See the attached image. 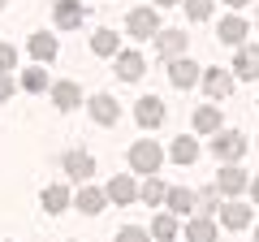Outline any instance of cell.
I'll return each mask as SVG.
<instances>
[{"label":"cell","instance_id":"cell-27","mask_svg":"<svg viewBox=\"0 0 259 242\" xmlns=\"http://www.w3.org/2000/svg\"><path fill=\"white\" fill-rule=\"evenodd\" d=\"M164 195H168V190H164V182H160V177H151L147 186H139V199H143V204H151V208L164 204Z\"/></svg>","mask_w":259,"mask_h":242},{"label":"cell","instance_id":"cell-38","mask_svg":"<svg viewBox=\"0 0 259 242\" xmlns=\"http://www.w3.org/2000/svg\"><path fill=\"white\" fill-rule=\"evenodd\" d=\"M0 9H5V0H0Z\"/></svg>","mask_w":259,"mask_h":242},{"label":"cell","instance_id":"cell-39","mask_svg":"<svg viewBox=\"0 0 259 242\" xmlns=\"http://www.w3.org/2000/svg\"><path fill=\"white\" fill-rule=\"evenodd\" d=\"M255 104H259V100H255Z\"/></svg>","mask_w":259,"mask_h":242},{"label":"cell","instance_id":"cell-22","mask_svg":"<svg viewBox=\"0 0 259 242\" xmlns=\"http://www.w3.org/2000/svg\"><path fill=\"white\" fill-rule=\"evenodd\" d=\"M221 225H225V229H233V233L246 229V225H250V208H242V204H225V208H221Z\"/></svg>","mask_w":259,"mask_h":242},{"label":"cell","instance_id":"cell-10","mask_svg":"<svg viewBox=\"0 0 259 242\" xmlns=\"http://www.w3.org/2000/svg\"><path fill=\"white\" fill-rule=\"evenodd\" d=\"M199 83H203V91L212 95V100H225V95L233 91V74H229V69H203Z\"/></svg>","mask_w":259,"mask_h":242},{"label":"cell","instance_id":"cell-14","mask_svg":"<svg viewBox=\"0 0 259 242\" xmlns=\"http://www.w3.org/2000/svg\"><path fill=\"white\" fill-rule=\"evenodd\" d=\"M91 121H100V126H117V121H121V104L112 100V95H95V100H91Z\"/></svg>","mask_w":259,"mask_h":242},{"label":"cell","instance_id":"cell-25","mask_svg":"<svg viewBox=\"0 0 259 242\" xmlns=\"http://www.w3.org/2000/svg\"><path fill=\"white\" fill-rule=\"evenodd\" d=\"M147 233H151L156 242H173V238H177V216H173V212H160L156 221H151Z\"/></svg>","mask_w":259,"mask_h":242},{"label":"cell","instance_id":"cell-29","mask_svg":"<svg viewBox=\"0 0 259 242\" xmlns=\"http://www.w3.org/2000/svg\"><path fill=\"white\" fill-rule=\"evenodd\" d=\"M216 199H221V190H216V186H207V190H199V195H194V208H199V212H212V208H216Z\"/></svg>","mask_w":259,"mask_h":242},{"label":"cell","instance_id":"cell-21","mask_svg":"<svg viewBox=\"0 0 259 242\" xmlns=\"http://www.w3.org/2000/svg\"><path fill=\"white\" fill-rule=\"evenodd\" d=\"M91 52L95 56H117L121 52V35L117 30H95L91 35Z\"/></svg>","mask_w":259,"mask_h":242},{"label":"cell","instance_id":"cell-20","mask_svg":"<svg viewBox=\"0 0 259 242\" xmlns=\"http://www.w3.org/2000/svg\"><path fill=\"white\" fill-rule=\"evenodd\" d=\"M186 242H216V225H212V216H194L190 225H186Z\"/></svg>","mask_w":259,"mask_h":242},{"label":"cell","instance_id":"cell-18","mask_svg":"<svg viewBox=\"0 0 259 242\" xmlns=\"http://www.w3.org/2000/svg\"><path fill=\"white\" fill-rule=\"evenodd\" d=\"M26 48H30V56H35V61H52L56 56V35H48V30H39V35H30L26 39Z\"/></svg>","mask_w":259,"mask_h":242},{"label":"cell","instance_id":"cell-13","mask_svg":"<svg viewBox=\"0 0 259 242\" xmlns=\"http://www.w3.org/2000/svg\"><path fill=\"white\" fill-rule=\"evenodd\" d=\"M246 18H238V13H233V18H225L221 26H216V35H221V44H229V48H242L246 44Z\"/></svg>","mask_w":259,"mask_h":242},{"label":"cell","instance_id":"cell-1","mask_svg":"<svg viewBox=\"0 0 259 242\" xmlns=\"http://www.w3.org/2000/svg\"><path fill=\"white\" fill-rule=\"evenodd\" d=\"M160 165H164V147L156 139H139L130 147V169L134 173H160Z\"/></svg>","mask_w":259,"mask_h":242},{"label":"cell","instance_id":"cell-11","mask_svg":"<svg viewBox=\"0 0 259 242\" xmlns=\"http://www.w3.org/2000/svg\"><path fill=\"white\" fill-rule=\"evenodd\" d=\"M74 204H78V212H87V216H100L104 208H108V190H100V186H82L74 195Z\"/></svg>","mask_w":259,"mask_h":242},{"label":"cell","instance_id":"cell-4","mask_svg":"<svg viewBox=\"0 0 259 242\" xmlns=\"http://www.w3.org/2000/svg\"><path fill=\"white\" fill-rule=\"evenodd\" d=\"M164 112H168V108L156 100V95H143V100L134 104V121H139L143 130H156V126H164Z\"/></svg>","mask_w":259,"mask_h":242},{"label":"cell","instance_id":"cell-3","mask_svg":"<svg viewBox=\"0 0 259 242\" xmlns=\"http://www.w3.org/2000/svg\"><path fill=\"white\" fill-rule=\"evenodd\" d=\"M125 26H130V39H156L160 35V13L156 9H134Z\"/></svg>","mask_w":259,"mask_h":242},{"label":"cell","instance_id":"cell-15","mask_svg":"<svg viewBox=\"0 0 259 242\" xmlns=\"http://www.w3.org/2000/svg\"><path fill=\"white\" fill-rule=\"evenodd\" d=\"M233 69H238V78H259V44H242L233 56Z\"/></svg>","mask_w":259,"mask_h":242},{"label":"cell","instance_id":"cell-12","mask_svg":"<svg viewBox=\"0 0 259 242\" xmlns=\"http://www.w3.org/2000/svg\"><path fill=\"white\" fill-rule=\"evenodd\" d=\"M143 74H147V61L139 52H117V78L121 83H139Z\"/></svg>","mask_w":259,"mask_h":242},{"label":"cell","instance_id":"cell-17","mask_svg":"<svg viewBox=\"0 0 259 242\" xmlns=\"http://www.w3.org/2000/svg\"><path fill=\"white\" fill-rule=\"evenodd\" d=\"M168 160H173V165H194V160H199V139H190V134L173 139V147H168Z\"/></svg>","mask_w":259,"mask_h":242},{"label":"cell","instance_id":"cell-9","mask_svg":"<svg viewBox=\"0 0 259 242\" xmlns=\"http://www.w3.org/2000/svg\"><path fill=\"white\" fill-rule=\"evenodd\" d=\"M61 169L74 177V182H87V177L95 173V160L87 156V151H65V156H61Z\"/></svg>","mask_w":259,"mask_h":242},{"label":"cell","instance_id":"cell-26","mask_svg":"<svg viewBox=\"0 0 259 242\" xmlns=\"http://www.w3.org/2000/svg\"><path fill=\"white\" fill-rule=\"evenodd\" d=\"M44 212H65V208H69V190L65 186H44Z\"/></svg>","mask_w":259,"mask_h":242},{"label":"cell","instance_id":"cell-31","mask_svg":"<svg viewBox=\"0 0 259 242\" xmlns=\"http://www.w3.org/2000/svg\"><path fill=\"white\" fill-rule=\"evenodd\" d=\"M117 242H151L147 229H134V225H125V229H117Z\"/></svg>","mask_w":259,"mask_h":242},{"label":"cell","instance_id":"cell-35","mask_svg":"<svg viewBox=\"0 0 259 242\" xmlns=\"http://www.w3.org/2000/svg\"><path fill=\"white\" fill-rule=\"evenodd\" d=\"M225 5H229V9H242V5H246V0H225Z\"/></svg>","mask_w":259,"mask_h":242},{"label":"cell","instance_id":"cell-5","mask_svg":"<svg viewBox=\"0 0 259 242\" xmlns=\"http://www.w3.org/2000/svg\"><path fill=\"white\" fill-rule=\"evenodd\" d=\"M216 190H221V195H233V199H238L242 190H250V177H246V169H238V165H225L221 173H216Z\"/></svg>","mask_w":259,"mask_h":242},{"label":"cell","instance_id":"cell-2","mask_svg":"<svg viewBox=\"0 0 259 242\" xmlns=\"http://www.w3.org/2000/svg\"><path fill=\"white\" fill-rule=\"evenodd\" d=\"M212 151H216V160H221V165H238V160L246 156V139H242L238 130H216Z\"/></svg>","mask_w":259,"mask_h":242},{"label":"cell","instance_id":"cell-28","mask_svg":"<svg viewBox=\"0 0 259 242\" xmlns=\"http://www.w3.org/2000/svg\"><path fill=\"white\" fill-rule=\"evenodd\" d=\"M216 9V0H186V13H190V22H207Z\"/></svg>","mask_w":259,"mask_h":242},{"label":"cell","instance_id":"cell-30","mask_svg":"<svg viewBox=\"0 0 259 242\" xmlns=\"http://www.w3.org/2000/svg\"><path fill=\"white\" fill-rule=\"evenodd\" d=\"M22 87H26V91H48V74L44 69H26V74H22Z\"/></svg>","mask_w":259,"mask_h":242},{"label":"cell","instance_id":"cell-36","mask_svg":"<svg viewBox=\"0 0 259 242\" xmlns=\"http://www.w3.org/2000/svg\"><path fill=\"white\" fill-rule=\"evenodd\" d=\"M156 5H177V0H156Z\"/></svg>","mask_w":259,"mask_h":242},{"label":"cell","instance_id":"cell-34","mask_svg":"<svg viewBox=\"0 0 259 242\" xmlns=\"http://www.w3.org/2000/svg\"><path fill=\"white\" fill-rule=\"evenodd\" d=\"M250 199H255V204H259V177H255V182H250Z\"/></svg>","mask_w":259,"mask_h":242},{"label":"cell","instance_id":"cell-33","mask_svg":"<svg viewBox=\"0 0 259 242\" xmlns=\"http://www.w3.org/2000/svg\"><path fill=\"white\" fill-rule=\"evenodd\" d=\"M9 95H13V78L0 74V100H9Z\"/></svg>","mask_w":259,"mask_h":242},{"label":"cell","instance_id":"cell-23","mask_svg":"<svg viewBox=\"0 0 259 242\" xmlns=\"http://www.w3.org/2000/svg\"><path fill=\"white\" fill-rule=\"evenodd\" d=\"M194 130H199V134H216V130H221V108H216V104L194 108Z\"/></svg>","mask_w":259,"mask_h":242},{"label":"cell","instance_id":"cell-37","mask_svg":"<svg viewBox=\"0 0 259 242\" xmlns=\"http://www.w3.org/2000/svg\"><path fill=\"white\" fill-rule=\"evenodd\" d=\"M255 242H259V229H255Z\"/></svg>","mask_w":259,"mask_h":242},{"label":"cell","instance_id":"cell-24","mask_svg":"<svg viewBox=\"0 0 259 242\" xmlns=\"http://www.w3.org/2000/svg\"><path fill=\"white\" fill-rule=\"evenodd\" d=\"M52 100H56V108H61V112H69V108H78L82 91H78V83H56L52 87Z\"/></svg>","mask_w":259,"mask_h":242},{"label":"cell","instance_id":"cell-16","mask_svg":"<svg viewBox=\"0 0 259 242\" xmlns=\"http://www.w3.org/2000/svg\"><path fill=\"white\" fill-rule=\"evenodd\" d=\"M168 78H173V87H182V91H186V87H194V83H199L203 74H199V65H194V61L177 56L173 65H168Z\"/></svg>","mask_w":259,"mask_h":242},{"label":"cell","instance_id":"cell-7","mask_svg":"<svg viewBox=\"0 0 259 242\" xmlns=\"http://www.w3.org/2000/svg\"><path fill=\"white\" fill-rule=\"evenodd\" d=\"M82 0H56V9H52V18H56V26L61 30H78L82 26Z\"/></svg>","mask_w":259,"mask_h":242},{"label":"cell","instance_id":"cell-6","mask_svg":"<svg viewBox=\"0 0 259 242\" xmlns=\"http://www.w3.org/2000/svg\"><path fill=\"white\" fill-rule=\"evenodd\" d=\"M186 44H190V35H186V30H160V35H156L160 61H177V56L186 52Z\"/></svg>","mask_w":259,"mask_h":242},{"label":"cell","instance_id":"cell-19","mask_svg":"<svg viewBox=\"0 0 259 242\" xmlns=\"http://www.w3.org/2000/svg\"><path fill=\"white\" fill-rule=\"evenodd\" d=\"M164 204H168V212H173V216H190V212H194V190L173 186V190L164 195Z\"/></svg>","mask_w":259,"mask_h":242},{"label":"cell","instance_id":"cell-8","mask_svg":"<svg viewBox=\"0 0 259 242\" xmlns=\"http://www.w3.org/2000/svg\"><path fill=\"white\" fill-rule=\"evenodd\" d=\"M134 199H139V186H134V177H130V173H117V177L108 182V204L130 208Z\"/></svg>","mask_w":259,"mask_h":242},{"label":"cell","instance_id":"cell-32","mask_svg":"<svg viewBox=\"0 0 259 242\" xmlns=\"http://www.w3.org/2000/svg\"><path fill=\"white\" fill-rule=\"evenodd\" d=\"M13 65H18V48H9V44H0V74H9Z\"/></svg>","mask_w":259,"mask_h":242}]
</instances>
